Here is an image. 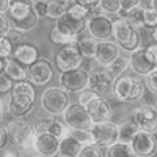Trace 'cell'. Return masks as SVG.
<instances>
[{
  "label": "cell",
  "mask_w": 157,
  "mask_h": 157,
  "mask_svg": "<svg viewBox=\"0 0 157 157\" xmlns=\"http://www.w3.org/2000/svg\"><path fill=\"white\" fill-rule=\"evenodd\" d=\"M51 135H54L55 137H58L59 140H62L63 137L68 136V132H70V128L63 123V122H59V121H54V123L51 124L50 130H48Z\"/></svg>",
  "instance_id": "d590c367"
},
{
  "label": "cell",
  "mask_w": 157,
  "mask_h": 157,
  "mask_svg": "<svg viewBox=\"0 0 157 157\" xmlns=\"http://www.w3.org/2000/svg\"><path fill=\"white\" fill-rule=\"evenodd\" d=\"M54 121H55V119H54V117L50 115V114H47V113H46V115L41 117V118H39V121H37L36 126H33L34 127V131H36V135L48 132L51 124L54 123Z\"/></svg>",
  "instance_id": "e575fe53"
},
{
  "label": "cell",
  "mask_w": 157,
  "mask_h": 157,
  "mask_svg": "<svg viewBox=\"0 0 157 157\" xmlns=\"http://www.w3.org/2000/svg\"><path fill=\"white\" fill-rule=\"evenodd\" d=\"M3 115H4V105H3V102L0 101V121L3 119Z\"/></svg>",
  "instance_id": "681fc988"
},
{
  "label": "cell",
  "mask_w": 157,
  "mask_h": 157,
  "mask_svg": "<svg viewBox=\"0 0 157 157\" xmlns=\"http://www.w3.org/2000/svg\"><path fill=\"white\" fill-rule=\"evenodd\" d=\"M6 38L12 43V46H13L14 48H17L18 46H21L22 43H24L22 32H18V30H16V29H11V30H9V33L6 36Z\"/></svg>",
  "instance_id": "f35d334b"
},
{
  "label": "cell",
  "mask_w": 157,
  "mask_h": 157,
  "mask_svg": "<svg viewBox=\"0 0 157 157\" xmlns=\"http://www.w3.org/2000/svg\"><path fill=\"white\" fill-rule=\"evenodd\" d=\"M4 68H6V60H4V59H0V75L4 73Z\"/></svg>",
  "instance_id": "c3c4849f"
},
{
  "label": "cell",
  "mask_w": 157,
  "mask_h": 157,
  "mask_svg": "<svg viewBox=\"0 0 157 157\" xmlns=\"http://www.w3.org/2000/svg\"><path fill=\"white\" fill-rule=\"evenodd\" d=\"M121 55V48L113 41L98 42L94 60L102 67H109L115 59Z\"/></svg>",
  "instance_id": "d6986e66"
},
{
  "label": "cell",
  "mask_w": 157,
  "mask_h": 157,
  "mask_svg": "<svg viewBox=\"0 0 157 157\" xmlns=\"http://www.w3.org/2000/svg\"><path fill=\"white\" fill-rule=\"evenodd\" d=\"M48 3H50V2H46V0H37V2H32L33 11L36 12V14H37L39 18L47 17Z\"/></svg>",
  "instance_id": "74e56055"
},
{
  "label": "cell",
  "mask_w": 157,
  "mask_h": 157,
  "mask_svg": "<svg viewBox=\"0 0 157 157\" xmlns=\"http://www.w3.org/2000/svg\"><path fill=\"white\" fill-rule=\"evenodd\" d=\"M9 143H11V140H9V135H8L7 128L0 126V151L6 148Z\"/></svg>",
  "instance_id": "bcb514c9"
},
{
  "label": "cell",
  "mask_w": 157,
  "mask_h": 157,
  "mask_svg": "<svg viewBox=\"0 0 157 157\" xmlns=\"http://www.w3.org/2000/svg\"><path fill=\"white\" fill-rule=\"evenodd\" d=\"M131 148L135 157H152L157 152V139L155 135L139 131L131 140Z\"/></svg>",
  "instance_id": "9a60e30c"
},
{
  "label": "cell",
  "mask_w": 157,
  "mask_h": 157,
  "mask_svg": "<svg viewBox=\"0 0 157 157\" xmlns=\"http://www.w3.org/2000/svg\"><path fill=\"white\" fill-rule=\"evenodd\" d=\"M72 139H75L78 144H81L82 147H88V145H94V139H93V135L90 130H70L68 132Z\"/></svg>",
  "instance_id": "1f68e13d"
},
{
  "label": "cell",
  "mask_w": 157,
  "mask_h": 157,
  "mask_svg": "<svg viewBox=\"0 0 157 157\" xmlns=\"http://www.w3.org/2000/svg\"><path fill=\"white\" fill-rule=\"evenodd\" d=\"M34 104H36L34 85L28 80L14 82L8 101V110L14 117V119H20L30 114Z\"/></svg>",
  "instance_id": "6da1fadb"
},
{
  "label": "cell",
  "mask_w": 157,
  "mask_h": 157,
  "mask_svg": "<svg viewBox=\"0 0 157 157\" xmlns=\"http://www.w3.org/2000/svg\"><path fill=\"white\" fill-rule=\"evenodd\" d=\"M145 86L151 93L157 96V68L145 77Z\"/></svg>",
  "instance_id": "b9f144b4"
},
{
  "label": "cell",
  "mask_w": 157,
  "mask_h": 157,
  "mask_svg": "<svg viewBox=\"0 0 157 157\" xmlns=\"http://www.w3.org/2000/svg\"><path fill=\"white\" fill-rule=\"evenodd\" d=\"M54 157H72V156H68V155H64V153H58L56 156H54Z\"/></svg>",
  "instance_id": "f5cc1de1"
},
{
  "label": "cell",
  "mask_w": 157,
  "mask_h": 157,
  "mask_svg": "<svg viewBox=\"0 0 157 157\" xmlns=\"http://www.w3.org/2000/svg\"><path fill=\"white\" fill-rule=\"evenodd\" d=\"M82 62H84V56L78 50L77 42L60 47L54 58V64L60 73L81 68Z\"/></svg>",
  "instance_id": "52a82bcc"
},
{
  "label": "cell",
  "mask_w": 157,
  "mask_h": 157,
  "mask_svg": "<svg viewBox=\"0 0 157 157\" xmlns=\"http://www.w3.org/2000/svg\"><path fill=\"white\" fill-rule=\"evenodd\" d=\"M86 30L89 32L90 37L98 42L110 41V37H113L114 32V20L107 14L100 13L88 20Z\"/></svg>",
  "instance_id": "8fae6325"
},
{
  "label": "cell",
  "mask_w": 157,
  "mask_h": 157,
  "mask_svg": "<svg viewBox=\"0 0 157 157\" xmlns=\"http://www.w3.org/2000/svg\"><path fill=\"white\" fill-rule=\"evenodd\" d=\"M105 157H135V156L130 144L118 141L117 144L111 145L106 149Z\"/></svg>",
  "instance_id": "f1b7e54d"
},
{
  "label": "cell",
  "mask_w": 157,
  "mask_h": 157,
  "mask_svg": "<svg viewBox=\"0 0 157 157\" xmlns=\"http://www.w3.org/2000/svg\"><path fill=\"white\" fill-rule=\"evenodd\" d=\"M121 0H101V12L104 14H117L121 12Z\"/></svg>",
  "instance_id": "836d02e7"
},
{
  "label": "cell",
  "mask_w": 157,
  "mask_h": 157,
  "mask_svg": "<svg viewBox=\"0 0 157 157\" xmlns=\"http://www.w3.org/2000/svg\"><path fill=\"white\" fill-rule=\"evenodd\" d=\"M6 128L8 131L11 144L16 145L21 149H29L33 147L36 131H34V127L24 118L8 122Z\"/></svg>",
  "instance_id": "8992f818"
},
{
  "label": "cell",
  "mask_w": 157,
  "mask_h": 157,
  "mask_svg": "<svg viewBox=\"0 0 157 157\" xmlns=\"http://www.w3.org/2000/svg\"><path fill=\"white\" fill-rule=\"evenodd\" d=\"M97 46H98V41H96L92 37H85V38H78L77 39V47L80 50L81 55L88 59L94 58L96 56V51H97Z\"/></svg>",
  "instance_id": "4316f807"
},
{
  "label": "cell",
  "mask_w": 157,
  "mask_h": 157,
  "mask_svg": "<svg viewBox=\"0 0 157 157\" xmlns=\"http://www.w3.org/2000/svg\"><path fill=\"white\" fill-rule=\"evenodd\" d=\"M141 3L140 0H121V12L119 13H127V12H130V11H132L134 8H136V7H139V6H141ZM118 13V14H119Z\"/></svg>",
  "instance_id": "ee69618b"
},
{
  "label": "cell",
  "mask_w": 157,
  "mask_h": 157,
  "mask_svg": "<svg viewBox=\"0 0 157 157\" xmlns=\"http://www.w3.org/2000/svg\"><path fill=\"white\" fill-rule=\"evenodd\" d=\"M14 51V47L12 46V43L8 41L6 37L0 38V59H9L12 58Z\"/></svg>",
  "instance_id": "8d00e7d4"
},
{
  "label": "cell",
  "mask_w": 157,
  "mask_h": 157,
  "mask_svg": "<svg viewBox=\"0 0 157 157\" xmlns=\"http://www.w3.org/2000/svg\"><path fill=\"white\" fill-rule=\"evenodd\" d=\"M96 97H98L96 93H93L89 89H85V90H82L81 93H78V102H77V104H80L81 106L85 107L92 100H94Z\"/></svg>",
  "instance_id": "7bdbcfd3"
},
{
  "label": "cell",
  "mask_w": 157,
  "mask_h": 157,
  "mask_svg": "<svg viewBox=\"0 0 157 157\" xmlns=\"http://www.w3.org/2000/svg\"><path fill=\"white\" fill-rule=\"evenodd\" d=\"M127 70H130V59L123 55H119L107 67V72H109L111 76H114L115 78L123 76V73Z\"/></svg>",
  "instance_id": "83f0119b"
},
{
  "label": "cell",
  "mask_w": 157,
  "mask_h": 157,
  "mask_svg": "<svg viewBox=\"0 0 157 157\" xmlns=\"http://www.w3.org/2000/svg\"><path fill=\"white\" fill-rule=\"evenodd\" d=\"M54 77V67L47 58H39L28 68V81L36 86L47 85Z\"/></svg>",
  "instance_id": "7c38bea8"
},
{
  "label": "cell",
  "mask_w": 157,
  "mask_h": 157,
  "mask_svg": "<svg viewBox=\"0 0 157 157\" xmlns=\"http://www.w3.org/2000/svg\"><path fill=\"white\" fill-rule=\"evenodd\" d=\"M155 106H156V109H157V104H156V105H155Z\"/></svg>",
  "instance_id": "11a10c76"
},
{
  "label": "cell",
  "mask_w": 157,
  "mask_h": 157,
  "mask_svg": "<svg viewBox=\"0 0 157 157\" xmlns=\"http://www.w3.org/2000/svg\"><path fill=\"white\" fill-rule=\"evenodd\" d=\"M59 144L60 140L58 137L51 135L50 132H45L36 135L32 148L41 157H54L59 153Z\"/></svg>",
  "instance_id": "e0dca14e"
},
{
  "label": "cell",
  "mask_w": 157,
  "mask_h": 157,
  "mask_svg": "<svg viewBox=\"0 0 157 157\" xmlns=\"http://www.w3.org/2000/svg\"><path fill=\"white\" fill-rule=\"evenodd\" d=\"M9 11V0H0V13H7Z\"/></svg>",
  "instance_id": "7dc6e473"
},
{
  "label": "cell",
  "mask_w": 157,
  "mask_h": 157,
  "mask_svg": "<svg viewBox=\"0 0 157 157\" xmlns=\"http://www.w3.org/2000/svg\"><path fill=\"white\" fill-rule=\"evenodd\" d=\"M86 25H88V20L76 18L67 12L63 17L56 20V22L54 26H55L59 32L64 33L67 36L78 38V36L86 29Z\"/></svg>",
  "instance_id": "ac0fdd59"
},
{
  "label": "cell",
  "mask_w": 157,
  "mask_h": 157,
  "mask_svg": "<svg viewBox=\"0 0 157 157\" xmlns=\"http://www.w3.org/2000/svg\"><path fill=\"white\" fill-rule=\"evenodd\" d=\"M89 75L90 73L84 68H77V70L60 73L59 86H62L68 93H81L82 90L88 89Z\"/></svg>",
  "instance_id": "30bf717a"
},
{
  "label": "cell",
  "mask_w": 157,
  "mask_h": 157,
  "mask_svg": "<svg viewBox=\"0 0 157 157\" xmlns=\"http://www.w3.org/2000/svg\"><path fill=\"white\" fill-rule=\"evenodd\" d=\"M152 37H153V39H155V42H156V45H157V28L155 29L153 32H152Z\"/></svg>",
  "instance_id": "f907efd6"
},
{
  "label": "cell",
  "mask_w": 157,
  "mask_h": 157,
  "mask_svg": "<svg viewBox=\"0 0 157 157\" xmlns=\"http://www.w3.org/2000/svg\"><path fill=\"white\" fill-rule=\"evenodd\" d=\"M113 37L121 50L126 52H135L141 48V36L139 30L126 21L124 18L117 17L114 20V32Z\"/></svg>",
  "instance_id": "3957f363"
},
{
  "label": "cell",
  "mask_w": 157,
  "mask_h": 157,
  "mask_svg": "<svg viewBox=\"0 0 157 157\" xmlns=\"http://www.w3.org/2000/svg\"><path fill=\"white\" fill-rule=\"evenodd\" d=\"M140 131L139 126L136 124V122L134 121V118L126 119L123 123L119 124V141L121 143L130 144L131 140L136 136V134Z\"/></svg>",
  "instance_id": "603a6c76"
},
{
  "label": "cell",
  "mask_w": 157,
  "mask_h": 157,
  "mask_svg": "<svg viewBox=\"0 0 157 157\" xmlns=\"http://www.w3.org/2000/svg\"><path fill=\"white\" fill-rule=\"evenodd\" d=\"M113 86H114V78L107 71L98 70L93 71L89 75L88 89L96 93L98 97H105L113 94Z\"/></svg>",
  "instance_id": "5bb4252c"
},
{
  "label": "cell",
  "mask_w": 157,
  "mask_h": 157,
  "mask_svg": "<svg viewBox=\"0 0 157 157\" xmlns=\"http://www.w3.org/2000/svg\"><path fill=\"white\" fill-rule=\"evenodd\" d=\"M12 58L14 59V60H17L18 63H21L22 66L29 68L30 66H33L41 56H39L38 48L34 45H30V43H22L21 46L14 48Z\"/></svg>",
  "instance_id": "ffe728a7"
},
{
  "label": "cell",
  "mask_w": 157,
  "mask_h": 157,
  "mask_svg": "<svg viewBox=\"0 0 157 157\" xmlns=\"http://www.w3.org/2000/svg\"><path fill=\"white\" fill-rule=\"evenodd\" d=\"M39 21V17L36 14V12H32L26 18L21 20V21H12V29H16L18 32H30L32 29L37 26Z\"/></svg>",
  "instance_id": "f546056e"
},
{
  "label": "cell",
  "mask_w": 157,
  "mask_h": 157,
  "mask_svg": "<svg viewBox=\"0 0 157 157\" xmlns=\"http://www.w3.org/2000/svg\"><path fill=\"white\" fill-rule=\"evenodd\" d=\"M134 121L139 126L140 131L148 134H157V109L155 105H141L134 111Z\"/></svg>",
  "instance_id": "4fadbf2b"
},
{
  "label": "cell",
  "mask_w": 157,
  "mask_h": 157,
  "mask_svg": "<svg viewBox=\"0 0 157 157\" xmlns=\"http://www.w3.org/2000/svg\"><path fill=\"white\" fill-rule=\"evenodd\" d=\"M149 4L151 6L144 7V28L153 32L157 28V11L153 8V2H149Z\"/></svg>",
  "instance_id": "d6a6232c"
},
{
  "label": "cell",
  "mask_w": 157,
  "mask_h": 157,
  "mask_svg": "<svg viewBox=\"0 0 157 157\" xmlns=\"http://www.w3.org/2000/svg\"><path fill=\"white\" fill-rule=\"evenodd\" d=\"M3 157H17L14 153H12V152H7V153H4Z\"/></svg>",
  "instance_id": "816d5d0a"
},
{
  "label": "cell",
  "mask_w": 157,
  "mask_h": 157,
  "mask_svg": "<svg viewBox=\"0 0 157 157\" xmlns=\"http://www.w3.org/2000/svg\"><path fill=\"white\" fill-rule=\"evenodd\" d=\"M94 139V145L98 148H109L119 141V124L115 122H102L94 123L90 128Z\"/></svg>",
  "instance_id": "ba28073f"
},
{
  "label": "cell",
  "mask_w": 157,
  "mask_h": 157,
  "mask_svg": "<svg viewBox=\"0 0 157 157\" xmlns=\"http://www.w3.org/2000/svg\"><path fill=\"white\" fill-rule=\"evenodd\" d=\"M118 17L124 18L127 22L131 24V25L136 29L144 28V6L141 4V6L134 8L132 11L127 12V13H119Z\"/></svg>",
  "instance_id": "cb8c5ba5"
},
{
  "label": "cell",
  "mask_w": 157,
  "mask_h": 157,
  "mask_svg": "<svg viewBox=\"0 0 157 157\" xmlns=\"http://www.w3.org/2000/svg\"><path fill=\"white\" fill-rule=\"evenodd\" d=\"M63 123L70 130H86L89 131L93 127V121L84 106L80 104H71V106L63 114Z\"/></svg>",
  "instance_id": "9c48e42d"
},
{
  "label": "cell",
  "mask_w": 157,
  "mask_h": 157,
  "mask_svg": "<svg viewBox=\"0 0 157 157\" xmlns=\"http://www.w3.org/2000/svg\"><path fill=\"white\" fill-rule=\"evenodd\" d=\"M72 2H64V0H52L48 3V11H47V18L59 20L68 12Z\"/></svg>",
  "instance_id": "d4e9b609"
},
{
  "label": "cell",
  "mask_w": 157,
  "mask_h": 157,
  "mask_svg": "<svg viewBox=\"0 0 157 157\" xmlns=\"http://www.w3.org/2000/svg\"><path fill=\"white\" fill-rule=\"evenodd\" d=\"M153 8L157 11V0H153Z\"/></svg>",
  "instance_id": "db71d44e"
},
{
  "label": "cell",
  "mask_w": 157,
  "mask_h": 157,
  "mask_svg": "<svg viewBox=\"0 0 157 157\" xmlns=\"http://www.w3.org/2000/svg\"><path fill=\"white\" fill-rule=\"evenodd\" d=\"M14 82L9 78L6 73H2L0 75V93H8L12 90Z\"/></svg>",
  "instance_id": "f6af8a7d"
},
{
  "label": "cell",
  "mask_w": 157,
  "mask_h": 157,
  "mask_svg": "<svg viewBox=\"0 0 157 157\" xmlns=\"http://www.w3.org/2000/svg\"><path fill=\"white\" fill-rule=\"evenodd\" d=\"M48 38H50V41H51L52 43H55V45H60V46L72 45V43H76L77 39H78V38H76V37H71V36H67V34L59 32L55 26L51 29Z\"/></svg>",
  "instance_id": "4dcf8cb0"
},
{
  "label": "cell",
  "mask_w": 157,
  "mask_h": 157,
  "mask_svg": "<svg viewBox=\"0 0 157 157\" xmlns=\"http://www.w3.org/2000/svg\"><path fill=\"white\" fill-rule=\"evenodd\" d=\"M12 29V21L7 13H0V38L6 37Z\"/></svg>",
  "instance_id": "60d3db41"
},
{
  "label": "cell",
  "mask_w": 157,
  "mask_h": 157,
  "mask_svg": "<svg viewBox=\"0 0 157 157\" xmlns=\"http://www.w3.org/2000/svg\"><path fill=\"white\" fill-rule=\"evenodd\" d=\"M71 106L70 93L66 92L62 86L52 85L47 86L41 94V107L45 113L52 117L63 115L64 111Z\"/></svg>",
  "instance_id": "277c9868"
},
{
  "label": "cell",
  "mask_w": 157,
  "mask_h": 157,
  "mask_svg": "<svg viewBox=\"0 0 157 157\" xmlns=\"http://www.w3.org/2000/svg\"><path fill=\"white\" fill-rule=\"evenodd\" d=\"M145 93V84L140 78L132 76H121L114 78L113 97L121 104H135Z\"/></svg>",
  "instance_id": "7a4b0ae2"
},
{
  "label": "cell",
  "mask_w": 157,
  "mask_h": 157,
  "mask_svg": "<svg viewBox=\"0 0 157 157\" xmlns=\"http://www.w3.org/2000/svg\"><path fill=\"white\" fill-rule=\"evenodd\" d=\"M81 149H82V145L78 144L70 135L63 137L60 140V144H59V153H64V155L72 156V157H78Z\"/></svg>",
  "instance_id": "484cf974"
},
{
  "label": "cell",
  "mask_w": 157,
  "mask_h": 157,
  "mask_svg": "<svg viewBox=\"0 0 157 157\" xmlns=\"http://www.w3.org/2000/svg\"><path fill=\"white\" fill-rule=\"evenodd\" d=\"M85 109L93 123L109 122L113 117V106L105 97H96L85 106Z\"/></svg>",
  "instance_id": "2e32d148"
},
{
  "label": "cell",
  "mask_w": 157,
  "mask_h": 157,
  "mask_svg": "<svg viewBox=\"0 0 157 157\" xmlns=\"http://www.w3.org/2000/svg\"><path fill=\"white\" fill-rule=\"evenodd\" d=\"M9 18L11 21H21L33 12L32 2L24 0H9Z\"/></svg>",
  "instance_id": "44dd1931"
},
{
  "label": "cell",
  "mask_w": 157,
  "mask_h": 157,
  "mask_svg": "<svg viewBox=\"0 0 157 157\" xmlns=\"http://www.w3.org/2000/svg\"><path fill=\"white\" fill-rule=\"evenodd\" d=\"M78 157H105V156L102 153L101 148H98L97 145H88V147H82Z\"/></svg>",
  "instance_id": "ab89813d"
},
{
  "label": "cell",
  "mask_w": 157,
  "mask_h": 157,
  "mask_svg": "<svg viewBox=\"0 0 157 157\" xmlns=\"http://www.w3.org/2000/svg\"><path fill=\"white\" fill-rule=\"evenodd\" d=\"M130 70L139 76H148L157 68V45L152 43L130 54Z\"/></svg>",
  "instance_id": "5b68a950"
},
{
  "label": "cell",
  "mask_w": 157,
  "mask_h": 157,
  "mask_svg": "<svg viewBox=\"0 0 157 157\" xmlns=\"http://www.w3.org/2000/svg\"><path fill=\"white\" fill-rule=\"evenodd\" d=\"M4 73H6V75L14 82L28 80V68L25 66H22L21 63H18L17 60H14L13 58L6 59Z\"/></svg>",
  "instance_id": "7402d4cb"
}]
</instances>
